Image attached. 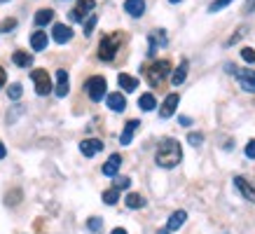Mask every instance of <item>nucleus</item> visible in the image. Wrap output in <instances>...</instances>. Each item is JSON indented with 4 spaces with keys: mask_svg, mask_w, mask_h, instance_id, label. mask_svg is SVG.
Listing matches in <instances>:
<instances>
[{
    "mask_svg": "<svg viewBox=\"0 0 255 234\" xmlns=\"http://www.w3.org/2000/svg\"><path fill=\"white\" fill-rule=\"evenodd\" d=\"M178 103H180V96H178V94H169V96L164 99L162 108H159V117H164V119L173 117L178 110Z\"/></svg>",
    "mask_w": 255,
    "mask_h": 234,
    "instance_id": "obj_7",
    "label": "nucleus"
},
{
    "mask_svg": "<svg viewBox=\"0 0 255 234\" xmlns=\"http://www.w3.org/2000/svg\"><path fill=\"white\" fill-rule=\"evenodd\" d=\"M106 103H108V108L113 110V113H122V110L127 108V99H124L122 92H110V94H106Z\"/></svg>",
    "mask_w": 255,
    "mask_h": 234,
    "instance_id": "obj_13",
    "label": "nucleus"
},
{
    "mask_svg": "<svg viewBox=\"0 0 255 234\" xmlns=\"http://www.w3.org/2000/svg\"><path fill=\"white\" fill-rule=\"evenodd\" d=\"M87 227H89L92 232H101V230H103V220H101V218H89Z\"/></svg>",
    "mask_w": 255,
    "mask_h": 234,
    "instance_id": "obj_33",
    "label": "nucleus"
},
{
    "mask_svg": "<svg viewBox=\"0 0 255 234\" xmlns=\"http://www.w3.org/2000/svg\"><path fill=\"white\" fill-rule=\"evenodd\" d=\"M5 155H7V150H5V143L0 140V159H5Z\"/></svg>",
    "mask_w": 255,
    "mask_h": 234,
    "instance_id": "obj_38",
    "label": "nucleus"
},
{
    "mask_svg": "<svg viewBox=\"0 0 255 234\" xmlns=\"http://www.w3.org/2000/svg\"><path fill=\"white\" fill-rule=\"evenodd\" d=\"M244 33H246V26H241L239 31H237V33H234V35H232V38L227 40V45H234V42H239V40L244 38Z\"/></svg>",
    "mask_w": 255,
    "mask_h": 234,
    "instance_id": "obj_34",
    "label": "nucleus"
},
{
    "mask_svg": "<svg viewBox=\"0 0 255 234\" xmlns=\"http://www.w3.org/2000/svg\"><path fill=\"white\" fill-rule=\"evenodd\" d=\"M12 61H14L19 68H31V66H33V54H28V52H21V49H19V52H14V54H12Z\"/></svg>",
    "mask_w": 255,
    "mask_h": 234,
    "instance_id": "obj_21",
    "label": "nucleus"
},
{
    "mask_svg": "<svg viewBox=\"0 0 255 234\" xmlns=\"http://www.w3.org/2000/svg\"><path fill=\"white\" fill-rule=\"evenodd\" d=\"M234 187H237L241 195H244V199H246V202H253L255 204V190H253V185L244 178V176H234Z\"/></svg>",
    "mask_w": 255,
    "mask_h": 234,
    "instance_id": "obj_12",
    "label": "nucleus"
},
{
    "mask_svg": "<svg viewBox=\"0 0 255 234\" xmlns=\"http://www.w3.org/2000/svg\"><path fill=\"white\" fill-rule=\"evenodd\" d=\"M85 92L94 103H99V101H103L106 94H108V82H106L103 75H94V78H89L85 82Z\"/></svg>",
    "mask_w": 255,
    "mask_h": 234,
    "instance_id": "obj_3",
    "label": "nucleus"
},
{
    "mask_svg": "<svg viewBox=\"0 0 255 234\" xmlns=\"http://www.w3.org/2000/svg\"><path fill=\"white\" fill-rule=\"evenodd\" d=\"M187 140H190V145H201V143H204V136H201V133H190V136H187Z\"/></svg>",
    "mask_w": 255,
    "mask_h": 234,
    "instance_id": "obj_36",
    "label": "nucleus"
},
{
    "mask_svg": "<svg viewBox=\"0 0 255 234\" xmlns=\"http://www.w3.org/2000/svg\"><path fill=\"white\" fill-rule=\"evenodd\" d=\"M101 150H103V140H99V138H85L82 143H80V152H82L85 157L99 155Z\"/></svg>",
    "mask_w": 255,
    "mask_h": 234,
    "instance_id": "obj_11",
    "label": "nucleus"
},
{
    "mask_svg": "<svg viewBox=\"0 0 255 234\" xmlns=\"http://www.w3.org/2000/svg\"><path fill=\"white\" fill-rule=\"evenodd\" d=\"M52 38H54V42H59V45H66V42H70V38H73V28L66 26V23H54Z\"/></svg>",
    "mask_w": 255,
    "mask_h": 234,
    "instance_id": "obj_10",
    "label": "nucleus"
},
{
    "mask_svg": "<svg viewBox=\"0 0 255 234\" xmlns=\"http://www.w3.org/2000/svg\"><path fill=\"white\" fill-rule=\"evenodd\" d=\"M138 126H140L138 119H129V122H127V126H124L122 136H120V143H122V145H129V143H131V138H133V133H136V129H138Z\"/></svg>",
    "mask_w": 255,
    "mask_h": 234,
    "instance_id": "obj_19",
    "label": "nucleus"
},
{
    "mask_svg": "<svg viewBox=\"0 0 255 234\" xmlns=\"http://www.w3.org/2000/svg\"><path fill=\"white\" fill-rule=\"evenodd\" d=\"M122 45V35L120 33H110V35H103L99 45V59L101 61H113L117 54V49Z\"/></svg>",
    "mask_w": 255,
    "mask_h": 234,
    "instance_id": "obj_2",
    "label": "nucleus"
},
{
    "mask_svg": "<svg viewBox=\"0 0 255 234\" xmlns=\"http://www.w3.org/2000/svg\"><path fill=\"white\" fill-rule=\"evenodd\" d=\"M52 19H54V12L49 7H45V9H38V12H35V19H33V21H35V26L42 28L47 23H52Z\"/></svg>",
    "mask_w": 255,
    "mask_h": 234,
    "instance_id": "obj_22",
    "label": "nucleus"
},
{
    "mask_svg": "<svg viewBox=\"0 0 255 234\" xmlns=\"http://www.w3.org/2000/svg\"><path fill=\"white\" fill-rule=\"evenodd\" d=\"M187 68H190V63L180 61V66H178L176 70H171V85H173V87L183 85V82H185V78H187Z\"/></svg>",
    "mask_w": 255,
    "mask_h": 234,
    "instance_id": "obj_17",
    "label": "nucleus"
},
{
    "mask_svg": "<svg viewBox=\"0 0 255 234\" xmlns=\"http://www.w3.org/2000/svg\"><path fill=\"white\" fill-rule=\"evenodd\" d=\"M124 204H127V206H129V209H143V206H145V199H143V197L140 195H136V192H129V195H127V199H124Z\"/></svg>",
    "mask_w": 255,
    "mask_h": 234,
    "instance_id": "obj_25",
    "label": "nucleus"
},
{
    "mask_svg": "<svg viewBox=\"0 0 255 234\" xmlns=\"http://www.w3.org/2000/svg\"><path fill=\"white\" fill-rule=\"evenodd\" d=\"M159 234H171V232H169V230H162V232H159Z\"/></svg>",
    "mask_w": 255,
    "mask_h": 234,
    "instance_id": "obj_42",
    "label": "nucleus"
},
{
    "mask_svg": "<svg viewBox=\"0 0 255 234\" xmlns=\"http://www.w3.org/2000/svg\"><path fill=\"white\" fill-rule=\"evenodd\" d=\"M96 21H99V19H96L94 14L87 16V21H85V35H92V31L96 28Z\"/></svg>",
    "mask_w": 255,
    "mask_h": 234,
    "instance_id": "obj_30",
    "label": "nucleus"
},
{
    "mask_svg": "<svg viewBox=\"0 0 255 234\" xmlns=\"http://www.w3.org/2000/svg\"><path fill=\"white\" fill-rule=\"evenodd\" d=\"M241 59H244L246 63H255V49L253 47H244V49H241Z\"/></svg>",
    "mask_w": 255,
    "mask_h": 234,
    "instance_id": "obj_29",
    "label": "nucleus"
},
{
    "mask_svg": "<svg viewBox=\"0 0 255 234\" xmlns=\"http://www.w3.org/2000/svg\"><path fill=\"white\" fill-rule=\"evenodd\" d=\"M120 164H122V157H120V155H110L108 162L103 164V176H110V178H115L117 171H120Z\"/></svg>",
    "mask_w": 255,
    "mask_h": 234,
    "instance_id": "obj_18",
    "label": "nucleus"
},
{
    "mask_svg": "<svg viewBox=\"0 0 255 234\" xmlns=\"http://www.w3.org/2000/svg\"><path fill=\"white\" fill-rule=\"evenodd\" d=\"M31 80H33V85H35L38 96H47V94H52V80H49V73H47L45 68H35V70H33Z\"/></svg>",
    "mask_w": 255,
    "mask_h": 234,
    "instance_id": "obj_5",
    "label": "nucleus"
},
{
    "mask_svg": "<svg viewBox=\"0 0 255 234\" xmlns=\"http://www.w3.org/2000/svg\"><path fill=\"white\" fill-rule=\"evenodd\" d=\"M180 159H183V148H180V143H178L176 138H164L155 152L157 166H162V169H173V166L180 164Z\"/></svg>",
    "mask_w": 255,
    "mask_h": 234,
    "instance_id": "obj_1",
    "label": "nucleus"
},
{
    "mask_svg": "<svg viewBox=\"0 0 255 234\" xmlns=\"http://www.w3.org/2000/svg\"><path fill=\"white\" fill-rule=\"evenodd\" d=\"M244 152H246L248 159H255V138L248 140V143H246V150H244Z\"/></svg>",
    "mask_w": 255,
    "mask_h": 234,
    "instance_id": "obj_35",
    "label": "nucleus"
},
{
    "mask_svg": "<svg viewBox=\"0 0 255 234\" xmlns=\"http://www.w3.org/2000/svg\"><path fill=\"white\" fill-rule=\"evenodd\" d=\"M21 94H23V87L19 85V82H12V85L7 87V96L12 99V101H16V99H21Z\"/></svg>",
    "mask_w": 255,
    "mask_h": 234,
    "instance_id": "obj_27",
    "label": "nucleus"
},
{
    "mask_svg": "<svg viewBox=\"0 0 255 234\" xmlns=\"http://www.w3.org/2000/svg\"><path fill=\"white\" fill-rule=\"evenodd\" d=\"M16 28V19H5V21L0 23V33H9Z\"/></svg>",
    "mask_w": 255,
    "mask_h": 234,
    "instance_id": "obj_32",
    "label": "nucleus"
},
{
    "mask_svg": "<svg viewBox=\"0 0 255 234\" xmlns=\"http://www.w3.org/2000/svg\"><path fill=\"white\" fill-rule=\"evenodd\" d=\"M230 2H232V0H213V2L209 5V12L211 14H213V12H220V9H225Z\"/></svg>",
    "mask_w": 255,
    "mask_h": 234,
    "instance_id": "obj_28",
    "label": "nucleus"
},
{
    "mask_svg": "<svg viewBox=\"0 0 255 234\" xmlns=\"http://www.w3.org/2000/svg\"><path fill=\"white\" fill-rule=\"evenodd\" d=\"M94 7H96V0H78V5H75V9L70 12V21H85V16H89L94 12Z\"/></svg>",
    "mask_w": 255,
    "mask_h": 234,
    "instance_id": "obj_6",
    "label": "nucleus"
},
{
    "mask_svg": "<svg viewBox=\"0 0 255 234\" xmlns=\"http://www.w3.org/2000/svg\"><path fill=\"white\" fill-rule=\"evenodd\" d=\"M124 12L129 16H133V19L143 16V12H145V0H124Z\"/></svg>",
    "mask_w": 255,
    "mask_h": 234,
    "instance_id": "obj_14",
    "label": "nucleus"
},
{
    "mask_svg": "<svg viewBox=\"0 0 255 234\" xmlns=\"http://www.w3.org/2000/svg\"><path fill=\"white\" fill-rule=\"evenodd\" d=\"M7 82V73H5V68L0 66V89H2V85Z\"/></svg>",
    "mask_w": 255,
    "mask_h": 234,
    "instance_id": "obj_37",
    "label": "nucleus"
},
{
    "mask_svg": "<svg viewBox=\"0 0 255 234\" xmlns=\"http://www.w3.org/2000/svg\"><path fill=\"white\" fill-rule=\"evenodd\" d=\"M0 2H9V0H0Z\"/></svg>",
    "mask_w": 255,
    "mask_h": 234,
    "instance_id": "obj_43",
    "label": "nucleus"
},
{
    "mask_svg": "<svg viewBox=\"0 0 255 234\" xmlns=\"http://www.w3.org/2000/svg\"><path fill=\"white\" fill-rule=\"evenodd\" d=\"M157 45H166V31H152L150 33V54L157 49Z\"/></svg>",
    "mask_w": 255,
    "mask_h": 234,
    "instance_id": "obj_24",
    "label": "nucleus"
},
{
    "mask_svg": "<svg viewBox=\"0 0 255 234\" xmlns=\"http://www.w3.org/2000/svg\"><path fill=\"white\" fill-rule=\"evenodd\" d=\"M70 92V80H68V70H56V87H54V94L59 99H66Z\"/></svg>",
    "mask_w": 255,
    "mask_h": 234,
    "instance_id": "obj_8",
    "label": "nucleus"
},
{
    "mask_svg": "<svg viewBox=\"0 0 255 234\" xmlns=\"http://www.w3.org/2000/svg\"><path fill=\"white\" fill-rule=\"evenodd\" d=\"M237 78H239V85L241 89L246 94H255V70L253 68H246V70H239L237 73Z\"/></svg>",
    "mask_w": 255,
    "mask_h": 234,
    "instance_id": "obj_9",
    "label": "nucleus"
},
{
    "mask_svg": "<svg viewBox=\"0 0 255 234\" xmlns=\"http://www.w3.org/2000/svg\"><path fill=\"white\" fill-rule=\"evenodd\" d=\"M110 234H129V232H127V230H122V227H115Z\"/></svg>",
    "mask_w": 255,
    "mask_h": 234,
    "instance_id": "obj_39",
    "label": "nucleus"
},
{
    "mask_svg": "<svg viewBox=\"0 0 255 234\" xmlns=\"http://www.w3.org/2000/svg\"><path fill=\"white\" fill-rule=\"evenodd\" d=\"M47 42H49V35H47L42 28H40V31H35L31 35V47L35 49V52H42V49H47Z\"/></svg>",
    "mask_w": 255,
    "mask_h": 234,
    "instance_id": "obj_20",
    "label": "nucleus"
},
{
    "mask_svg": "<svg viewBox=\"0 0 255 234\" xmlns=\"http://www.w3.org/2000/svg\"><path fill=\"white\" fill-rule=\"evenodd\" d=\"M171 61H166V59H162V61H155L150 68H147V82L152 87H157V85H162L164 80L171 75Z\"/></svg>",
    "mask_w": 255,
    "mask_h": 234,
    "instance_id": "obj_4",
    "label": "nucleus"
},
{
    "mask_svg": "<svg viewBox=\"0 0 255 234\" xmlns=\"http://www.w3.org/2000/svg\"><path fill=\"white\" fill-rule=\"evenodd\" d=\"M255 7V0H246V9H253Z\"/></svg>",
    "mask_w": 255,
    "mask_h": 234,
    "instance_id": "obj_40",
    "label": "nucleus"
},
{
    "mask_svg": "<svg viewBox=\"0 0 255 234\" xmlns=\"http://www.w3.org/2000/svg\"><path fill=\"white\" fill-rule=\"evenodd\" d=\"M117 202H120V192H117L115 187H110V190H106V192H103V204H108V206H115Z\"/></svg>",
    "mask_w": 255,
    "mask_h": 234,
    "instance_id": "obj_26",
    "label": "nucleus"
},
{
    "mask_svg": "<svg viewBox=\"0 0 255 234\" xmlns=\"http://www.w3.org/2000/svg\"><path fill=\"white\" fill-rule=\"evenodd\" d=\"M185 220H187V213H185V211H173V213L169 216L166 230H169V232H176V230H180V227L185 225Z\"/></svg>",
    "mask_w": 255,
    "mask_h": 234,
    "instance_id": "obj_15",
    "label": "nucleus"
},
{
    "mask_svg": "<svg viewBox=\"0 0 255 234\" xmlns=\"http://www.w3.org/2000/svg\"><path fill=\"white\" fill-rule=\"evenodd\" d=\"M138 108L140 110H145V113H150V110H155L157 108V99H155V94H143L138 99Z\"/></svg>",
    "mask_w": 255,
    "mask_h": 234,
    "instance_id": "obj_23",
    "label": "nucleus"
},
{
    "mask_svg": "<svg viewBox=\"0 0 255 234\" xmlns=\"http://www.w3.org/2000/svg\"><path fill=\"white\" fill-rule=\"evenodd\" d=\"M117 85L122 92H136L138 89V80L129 75V73H120V78H117Z\"/></svg>",
    "mask_w": 255,
    "mask_h": 234,
    "instance_id": "obj_16",
    "label": "nucleus"
},
{
    "mask_svg": "<svg viewBox=\"0 0 255 234\" xmlns=\"http://www.w3.org/2000/svg\"><path fill=\"white\" fill-rule=\"evenodd\" d=\"M171 5H178V2H183V0H169Z\"/></svg>",
    "mask_w": 255,
    "mask_h": 234,
    "instance_id": "obj_41",
    "label": "nucleus"
},
{
    "mask_svg": "<svg viewBox=\"0 0 255 234\" xmlns=\"http://www.w3.org/2000/svg\"><path fill=\"white\" fill-rule=\"evenodd\" d=\"M129 185H131V180L127 178V176H122V178H115V183H113V187H115L117 192H120V190H127Z\"/></svg>",
    "mask_w": 255,
    "mask_h": 234,
    "instance_id": "obj_31",
    "label": "nucleus"
}]
</instances>
